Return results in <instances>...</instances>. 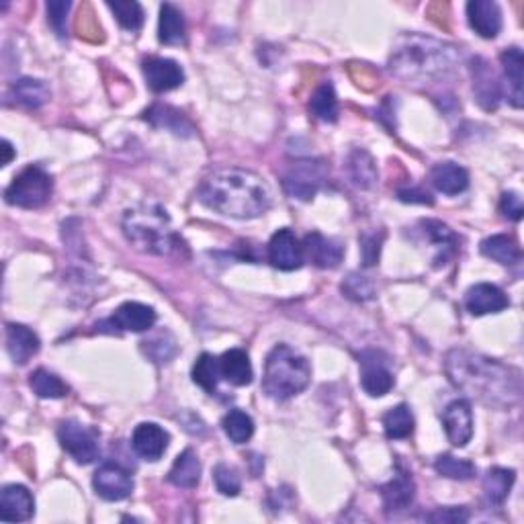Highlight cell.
I'll return each instance as SVG.
<instances>
[{"label":"cell","instance_id":"obj_29","mask_svg":"<svg viewBox=\"0 0 524 524\" xmlns=\"http://www.w3.org/2000/svg\"><path fill=\"white\" fill-rule=\"evenodd\" d=\"M514 480L516 473L512 469L491 467L486 477H483V496H486V502L490 506H502Z\"/></svg>","mask_w":524,"mask_h":524},{"label":"cell","instance_id":"obj_19","mask_svg":"<svg viewBox=\"0 0 524 524\" xmlns=\"http://www.w3.org/2000/svg\"><path fill=\"white\" fill-rule=\"evenodd\" d=\"M35 512V500L25 486H11L3 488L0 494V519L5 522H23L29 520Z\"/></svg>","mask_w":524,"mask_h":524},{"label":"cell","instance_id":"obj_14","mask_svg":"<svg viewBox=\"0 0 524 524\" xmlns=\"http://www.w3.org/2000/svg\"><path fill=\"white\" fill-rule=\"evenodd\" d=\"M156 311L152 305L125 301L117 308L115 314L100 326H111L123 332H146L156 324Z\"/></svg>","mask_w":524,"mask_h":524},{"label":"cell","instance_id":"obj_34","mask_svg":"<svg viewBox=\"0 0 524 524\" xmlns=\"http://www.w3.org/2000/svg\"><path fill=\"white\" fill-rule=\"evenodd\" d=\"M422 228H424V233L430 238V242L439 248V256H436V264H444L447 262V258L455 252L457 250V236L453 233V230L449 225H444L443 222H436V220H426L420 224Z\"/></svg>","mask_w":524,"mask_h":524},{"label":"cell","instance_id":"obj_4","mask_svg":"<svg viewBox=\"0 0 524 524\" xmlns=\"http://www.w3.org/2000/svg\"><path fill=\"white\" fill-rule=\"evenodd\" d=\"M123 233L139 252L175 256L185 250V242L172 228L170 215L158 203H139L125 211Z\"/></svg>","mask_w":524,"mask_h":524},{"label":"cell","instance_id":"obj_24","mask_svg":"<svg viewBox=\"0 0 524 524\" xmlns=\"http://www.w3.org/2000/svg\"><path fill=\"white\" fill-rule=\"evenodd\" d=\"M430 181L434 189L444 195H459L469 186V175L457 162H439L430 170Z\"/></svg>","mask_w":524,"mask_h":524},{"label":"cell","instance_id":"obj_5","mask_svg":"<svg viewBox=\"0 0 524 524\" xmlns=\"http://www.w3.org/2000/svg\"><path fill=\"white\" fill-rule=\"evenodd\" d=\"M311 369L308 358L301 357L287 344H277L264 363L262 389L264 394L277 402H285L289 397L310 386Z\"/></svg>","mask_w":524,"mask_h":524},{"label":"cell","instance_id":"obj_44","mask_svg":"<svg viewBox=\"0 0 524 524\" xmlns=\"http://www.w3.org/2000/svg\"><path fill=\"white\" fill-rule=\"evenodd\" d=\"M70 6L72 5H70L68 0H52V3L45 5V9H48L50 25L60 37L66 35V14L70 11Z\"/></svg>","mask_w":524,"mask_h":524},{"label":"cell","instance_id":"obj_32","mask_svg":"<svg viewBox=\"0 0 524 524\" xmlns=\"http://www.w3.org/2000/svg\"><path fill=\"white\" fill-rule=\"evenodd\" d=\"M348 175L361 189H371L379 178L377 164H375L373 156L365 150H355L348 156Z\"/></svg>","mask_w":524,"mask_h":524},{"label":"cell","instance_id":"obj_25","mask_svg":"<svg viewBox=\"0 0 524 524\" xmlns=\"http://www.w3.org/2000/svg\"><path fill=\"white\" fill-rule=\"evenodd\" d=\"M220 371H222V377L236 387L250 386L254 377L250 357L246 350H242V348H232L220 357Z\"/></svg>","mask_w":524,"mask_h":524},{"label":"cell","instance_id":"obj_39","mask_svg":"<svg viewBox=\"0 0 524 524\" xmlns=\"http://www.w3.org/2000/svg\"><path fill=\"white\" fill-rule=\"evenodd\" d=\"M109 9L113 11L115 19L119 21V25L128 31H138L144 25V9L139 3L134 0H115V3H107Z\"/></svg>","mask_w":524,"mask_h":524},{"label":"cell","instance_id":"obj_28","mask_svg":"<svg viewBox=\"0 0 524 524\" xmlns=\"http://www.w3.org/2000/svg\"><path fill=\"white\" fill-rule=\"evenodd\" d=\"M158 39L164 45H183L186 42V23L183 13L170 3L160 6Z\"/></svg>","mask_w":524,"mask_h":524},{"label":"cell","instance_id":"obj_2","mask_svg":"<svg viewBox=\"0 0 524 524\" xmlns=\"http://www.w3.org/2000/svg\"><path fill=\"white\" fill-rule=\"evenodd\" d=\"M199 201L215 214L233 220H254L267 214L272 203L269 185L246 168H224L203 181Z\"/></svg>","mask_w":524,"mask_h":524},{"label":"cell","instance_id":"obj_40","mask_svg":"<svg viewBox=\"0 0 524 524\" xmlns=\"http://www.w3.org/2000/svg\"><path fill=\"white\" fill-rule=\"evenodd\" d=\"M434 469L443 477H449V480H459V481L472 480V477L477 472L472 461L457 459V457H453V455H441L439 459L434 461Z\"/></svg>","mask_w":524,"mask_h":524},{"label":"cell","instance_id":"obj_38","mask_svg":"<svg viewBox=\"0 0 524 524\" xmlns=\"http://www.w3.org/2000/svg\"><path fill=\"white\" fill-rule=\"evenodd\" d=\"M222 377L220 371V358L214 355L203 353L193 365V381L197 383L201 389H205L207 394H214L217 389V381Z\"/></svg>","mask_w":524,"mask_h":524},{"label":"cell","instance_id":"obj_43","mask_svg":"<svg viewBox=\"0 0 524 524\" xmlns=\"http://www.w3.org/2000/svg\"><path fill=\"white\" fill-rule=\"evenodd\" d=\"M214 481H215V486L217 490L222 491L224 496H238L240 494V488H242V481H240V475L238 472L233 467L230 465H217L215 467V472H214Z\"/></svg>","mask_w":524,"mask_h":524},{"label":"cell","instance_id":"obj_42","mask_svg":"<svg viewBox=\"0 0 524 524\" xmlns=\"http://www.w3.org/2000/svg\"><path fill=\"white\" fill-rule=\"evenodd\" d=\"M342 291L355 301H369L375 295V287L367 277L358 275V272H350L347 281L342 283Z\"/></svg>","mask_w":524,"mask_h":524},{"label":"cell","instance_id":"obj_37","mask_svg":"<svg viewBox=\"0 0 524 524\" xmlns=\"http://www.w3.org/2000/svg\"><path fill=\"white\" fill-rule=\"evenodd\" d=\"M222 428L232 443L244 444L254 434V420L242 410H230L222 420Z\"/></svg>","mask_w":524,"mask_h":524},{"label":"cell","instance_id":"obj_48","mask_svg":"<svg viewBox=\"0 0 524 524\" xmlns=\"http://www.w3.org/2000/svg\"><path fill=\"white\" fill-rule=\"evenodd\" d=\"M397 199L404 203H422V205H433V197L420 186H408V189L397 191Z\"/></svg>","mask_w":524,"mask_h":524},{"label":"cell","instance_id":"obj_45","mask_svg":"<svg viewBox=\"0 0 524 524\" xmlns=\"http://www.w3.org/2000/svg\"><path fill=\"white\" fill-rule=\"evenodd\" d=\"M426 519L436 524H463L469 520V510L463 506H449V508H436L434 512H430Z\"/></svg>","mask_w":524,"mask_h":524},{"label":"cell","instance_id":"obj_30","mask_svg":"<svg viewBox=\"0 0 524 524\" xmlns=\"http://www.w3.org/2000/svg\"><path fill=\"white\" fill-rule=\"evenodd\" d=\"M11 95L19 105L39 109L50 100V86L37 78H21L11 86Z\"/></svg>","mask_w":524,"mask_h":524},{"label":"cell","instance_id":"obj_31","mask_svg":"<svg viewBox=\"0 0 524 524\" xmlns=\"http://www.w3.org/2000/svg\"><path fill=\"white\" fill-rule=\"evenodd\" d=\"M146 119L156 125V128H164L176 136L193 134V125L189 123V119H186L181 111H176V109L168 105H154L150 111L146 113Z\"/></svg>","mask_w":524,"mask_h":524},{"label":"cell","instance_id":"obj_47","mask_svg":"<svg viewBox=\"0 0 524 524\" xmlns=\"http://www.w3.org/2000/svg\"><path fill=\"white\" fill-rule=\"evenodd\" d=\"M500 211H502V215L508 217V220L520 222V220H522V214H524L520 195L514 193V191L504 193L502 199H500Z\"/></svg>","mask_w":524,"mask_h":524},{"label":"cell","instance_id":"obj_46","mask_svg":"<svg viewBox=\"0 0 524 524\" xmlns=\"http://www.w3.org/2000/svg\"><path fill=\"white\" fill-rule=\"evenodd\" d=\"M381 242H383V233L379 232H371V233H363L361 238V252H363V262L365 267H373L377 264L379 254H381Z\"/></svg>","mask_w":524,"mask_h":524},{"label":"cell","instance_id":"obj_6","mask_svg":"<svg viewBox=\"0 0 524 524\" xmlns=\"http://www.w3.org/2000/svg\"><path fill=\"white\" fill-rule=\"evenodd\" d=\"M53 191L52 176L42 167H27L14 176L5 191L6 203L23 209H39L50 201Z\"/></svg>","mask_w":524,"mask_h":524},{"label":"cell","instance_id":"obj_12","mask_svg":"<svg viewBox=\"0 0 524 524\" xmlns=\"http://www.w3.org/2000/svg\"><path fill=\"white\" fill-rule=\"evenodd\" d=\"M303 246L291 230H279L269 242V261L279 271H295L303 264Z\"/></svg>","mask_w":524,"mask_h":524},{"label":"cell","instance_id":"obj_1","mask_svg":"<svg viewBox=\"0 0 524 524\" xmlns=\"http://www.w3.org/2000/svg\"><path fill=\"white\" fill-rule=\"evenodd\" d=\"M444 369L453 386L491 408L506 410L520 404L522 375L510 365L472 350L455 348L447 355Z\"/></svg>","mask_w":524,"mask_h":524},{"label":"cell","instance_id":"obj_36","mask_svg":"<svg viewBox=\"0 0 524 524\" xmlns=\"http://www.w3.org/2000/svg\"><path fill=\"white\" fill-rule=\"evenodd\" d=\"M383 428H386L387 439L400 441V439H408L414 433V416L410 408L405 404L395 405L389 412H386L383 416Z\"/></svg>","mask_w":524,"mask_h":524},{"label":"cell","instance_id":"obj_3","mask_svg":"<svg viewBox=\"0 0 524 524\" xmlns=\"http://www.w3.org/2000/svg\"><path fill=\"white\" fill-rule=\"evenodd\" d=\"M461 53L441 39L405 33L395 39L389 53V70L405 84L439 82L455 72Z\"/></svg>","mask_w":524,"mask_h":524},{"label":"cell","instance_id":"obj_7","mask_svg":"<svg viewBox=\"0 0 524 524\" xmlns=\"http://www.w3.org/2000/svg\"><path fill=\"white\" fill-rule=\"evenodd\" d=\"M58 441L76 463L89 465L99 457V439L95 430L78 420H64L58 426Z\"/></svg>","mask_w":524,"mask_h":524},{"label":"cell","instance_id":"obj_9","mask_svg":"<svg viewBox=\"0 0 524 524\" xmlns=\"http://www.w3.org/2000/svg\"><path fill=\"white\" fill-rule=\"evenodd\" d=\"M361 358V386L371 397H383L394 389V373L389 369V358L381 350H365Z\"/></svg>","mask_w":524,"mask_h":524},{"label":"cell","instance_id":"obj_26","mask_svg":"<svg viewBox=\"0 0 524 524\" xmlns=\"http://www.w3.org/2000/svg\"><path fill=\"white\" fill-rule=\"evenodd\" d=\"M168 481L175 483L176 488H197L201 481V461L195 455L193 449L183 451L181 455L175 459L170 472H168Z\"/></svg>","mask_w":524,"mask_h":524},{"label":"cell","instance_id":"obj_35","mask_svg":"<svg viewBox=\"0 0 524 524\" xmlns=\"http://www.w3.org/2000/svg\"><path fill=\"white\" fill-rule=\"evenodd\" d=\"M29 386L33 389V394L37 397H43V400H60V397L68 395L66 383L48 369H37L31 373Z\"/></svg>","mask_w":524,"mask_h":524},{"label":"cell","instance_id":"obj_8","mask_svg":"<svg viewBox=\"0 0 524 524\" xmlns=\"http://www.w3.org/2000/svg\"><path fill=\"white\" fill-rule=\"evenodd\" d=\"M326 181V168L322 162L314 160H301L291 164V168L285 172L283 186L287 195H291L293 199L310 201L316 197L319 186Z\"/></svg>","mask_w":524,"mask_h":524},{"label":"cell","instance_id":"obj_18","mask_svg":"<svg viewBox=\"0 0 524 524\" xmlns=\"http://www.w3.org/2000/svg\"><path fill=\"white\" fill-rule=\"evenodd\" d=\"M467 21L483 39H494L502 31V11L491 0H472L467 5Z\"/></svg>","mask_w":524,"mask_h":524},{"label":"cell","instance_id":"obj_16","mask_svg":"<svg viewBox=\"0 0 524 524\" xmlns=\"http://www.w3.org/2000/svg\"><path fill=\"white\" fill-rule=\"evenodd\" d=\"M170 434L154 422H142L131 434V447L146 461H158L168 449Z\"/></svg>","mask_w":524,"mask_h":524},{"label":"cell","instance_id":"obj_49","mask_svg":"<svg viewBox=\"0 0 524 524\" xmlns=\"http://www.w3.org/2000/svg\"><path fill=\"white\" fill-rule=\"evenodd\" d=\"M0 150H3V167H6V164H11V160L14 158V150H13V146H11V142H6V139H3V148H0Z\"/></svg>","mask_w":524,"mask_h":524},{"label":"cell","instance_id":"obj_17","mask_svg":"<svg viewBox=\"0 0 524 524\" xmlns=\"http://www.w3.org/2000/svg\"><path fill=\"white\" fill-rule=\"evenodd\" d=\"M510 305L502 289L491 283H477L465 295V308L472 316L498 314Z\"/></svg>","mask_w":524,"mask_h":524},{"label":"cell","instance_id":"obj_33","mask_svg":"<svg viewBox=\"0 0 524 524\" xmlns=\"http://www.w3.org/2000/svg\"><path fill=\"white\" fill-rule=\"evenodd\" d=\"M310 111L319 121L334 123L338 119V99H336V91L330 82H322L314 91L310 99Z\"/></svg>","mask_w":524,"mask_h":524},{"label":"cell","instance_id":"obj_21","mask_svg":"<svg viewBox=\"0 0 524 524\" xmlns=\"http://www.w3.org/2000/svg\"><path fill=\"white\" fill-rule=\"evenodd\" d=\"M414 496H416V483H414L408 472H397L394 480L381 488L383 506H386L387 512H402L405 508H410Z\"/></svg>","mask_w":524,"mask_h":524},{"label":"cell","instance_id":"obj_10","mask_svg":"<svg viewBox=\"0 0 524 524\" xmlns=\"http://www.w3.org/2000/svg\"><path fill=\"white\" fill-rule=\"evenodd\" d=\"M92 488L107 502H121L134 490V480L128 469L117 463H105L92 477Z\"/></svg>","mask_w":524,"mask_h":524},{"label":"cell","instance_id":"obj_22","mask_svg":"<svg viewBox=\"0 0 524 524\" xmlns=\"http://www.w3.org/2000/svg\"><path fill=\"white\" fill-rule=\"evenodd\" d=\"M6 350L17 365L29 363L39 350L37 334L23 324H9L6 326Z\"/></svg>","mask_w":524,"mask_h":524},{"label":"cell","instance_id":"obj_41","mask_svg":"<svg viewBox=\"0 0 524 524\" xmlns=\"http://www.w3.org/2000/svg\"><path fill=\"white\" fill-rule=\"evenodd\" d=\"M142 350L154 363H168L176 355V340L170 332H160L154 338L144 340Z\"/></svg>","mask_w":524,"mask_h":524},{"label":"cell","instance_id":"obj_20","mask_svg":"<svg viewBox=\"0 0 524 524\" xmlns=\"http://www.w3.org/2000/svg\"><path fill=\"white\" fill-rule=\"evenodd\" d=\"M303 254H308L310 261L319 269H336L342 262L344 246L340 242L314 232L303 240Z\"/></svg>","mask_w":524,"mask_h":524},{"label":"cell","instance_id":"obj_13","mask_svg":"<svg viewBox=\"0 0 524 524\" xmlns=\"http://www.w3.org/2000/svg\"><path fill=\"white\" fill-rule=\"evenodd\" d=\"M142 72L148 86L154 92H168L178 89L185 82L183 68L175 60L168 58H146L142 64Z\"/></svg>","mask_w":524,"mask_h":524},{"label":"cell","instance_id":"obj_15","mask_svg":"<svg viewBox=\"0 0 524 524\" xmlns=\"http://www.w3.org/2000/svg\"><path fill=\"white\" fill-rule=\"evenodd\" d=\"M472 76L477 103L486 109V111H494L500 105V99H502V89H500L496 72L486 60L475 58L472 62Z\"/></svg>","mask_w":524,"mask_h":524},{"label":"cell","instance_id":"obj_11","mask_svg":"<svg viewBox=\"0 0 524 524\" xmlns=\"http://www.w3.org/2000/svg\"><path fill=\"white\" fill-rule=\"evenodd\" d=\"M443 426L453 447H465L473 436V410L467 400L451 402L443 412Z\"/></svg>","mask_w":524,"mask_h":524},{"label":"cell","instance_id":"obj_27","mask_svg":"<svg viewBox=\"0 0 524 524\" xmlns=\"http://www.w3.org/2000/svg\"><path fill=\"white\" fill-rule=\"evenodd\" d=\"M481 254L496 261L502 267H514V264L520 262V246L512 236H506V233H496V236H490L481 242Z\"/></svg>","mask_w":524,"mask_h":524},{"label":"cell","instance_id":"obj_23","mask_svg":"<svg viewBox=\"0 0 524 524\" xmlns=\"http://www.w3.org/2000/svg\"><path fill=\"white\" fill-rule=\"evenodd\" d=\"M500 62H502L504 68V78L508 84V100L510 105L520 109L522 107V82H524V58L520 48H510L504 50L502 56H500Z\"/></svg>","mask_w":524,"mask_h":524}]
</instances>
